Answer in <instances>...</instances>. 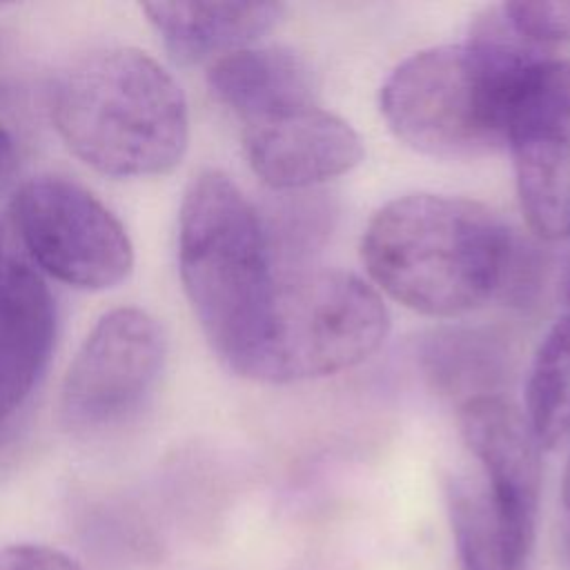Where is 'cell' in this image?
Returning a JSON list of instances; mask_svg holds the SVG:
<instances>
[{
    "label": "cell",
    "instance_id": "obj_1",
    "mask_svg": "<svg viewBox=\"0 0 570 570\" xmlns=\"http://www.w3.org/2000/svg\"><path fill=\"white\" fill-rule=\"evenodd\" d=\"M546 47L514 29L505 7L472 20L465 42L405 58L381 87V114L394 136L434 158H468L505 142L514 94Z\"/></svg>",
    "mask_w": 570,
    "mask_h": 570
},
{
    "label": "cell",
    "instance_id": "obj_2",
    "mask_svg": "<svg viewBox=\"0 0 570 570\" xmlns=\"http://www.w3.org/2000/svg\"><path fill=\"white\" fill-rule=\"evenodd\" d=\"M49 107L65 145L114 178L169 174L187 151L180 85L134 47L94 49L69 62L53 80Z\"/></svg>",
    "mask_w": 570,
    "mask_h": 570
},
{
    "label": "cell",
    "instance_id": "obj_3",
    "mask_svg": "<svg viewBox=\"0 0 570 570\" xmlns=\"http://www.w3.org/2000/svg\"><path fill=\"white\" fill-rule=\"evenodd\" d=\"M512 232L483 205L405 194L367 223L361 256L372 281L425 316H459L499 292Z\"/></svg>",
    "mask_w": 570,
    "mask_h": 570
},
{
    "label": "cell",
    "instance_id": "obj_4",
    "mask_svg": "<svg viewBox=\"0 0 570 570\" xmlns=\"http://www.w3.org/2000/svg\"><path fill=\"white\" fill-rule=\"evenodd\" d=\"M263 218L229 176L205 169L185 189L178 269L218 358L238 374L261 332L276 274Z\"/></svg>",
    "mask_w": 570,
    "mask_h": 570
},
{
    "label": "cell",
    "instance_id": "obj_5",
    "mask_svg": "<svg viewBox=\"0 0 570 570\" xmlns=\"http://www.w3.org/2000/svg\"><path fill=\"white\" fill-rule=\"evenodd\" d=\"M390 330L374 287L338 269H298L274 281L261 332L240 376L298 383L370 358Z\"/></svg>",
    "mask_w": 570,
    "mask_h": 570
},
{
    "label": "cell",
    "instance_id": "obj_6",
    "mask_svg": "<svg viewBox=\"0 0 570 570\" xmlns=\"http://www.w3.org/2000/svg\"><path fill=\"white\" fill-rule=\"evenodd\" d=\"M9 214L40 269L67 285L109 289L131 274L134 245L125 225L65 176L24 180L11 196Z\"/></svg>",
    "mask_w": 570,
    "mask_h": 570
},
{
    "label": "cell",
    "instance_id": "obj_7",
    "mask_svg": "<svg viewBox=\"0 0 570 570\" xmlns=\"http://www.w3.org/2000/svg\"><path fill=\"white\" fill-rule=\"evenodd\" d=\"M505 142L521 212L543 240L570 234V62L543 58L519 85Z\"/></svg>",
    "mask_w": 570,
    "mask_h": 570
},
{
    "label": "cell",
    "instance_id": "obj_8",
    "mask_svg": "<svg viewBox=\"0 0 570 570\" xmlns=\"http://www.w3.org/2000/svg\"><path fill=\"white\" fill-rule=\"evenodd\" d=\"M165 363V336L138 307L107 312L87 334L60 387V421L94 432L131 416L154 390Z\"/></svg>",
    "mask_w": 570,
    "mask_h": 570
},
{
    "label": "cell",
    "instance_id": "obj_9",
    "mask_svg": "<svg viewBox=\"0 0 570 570\" xmlns=\"http://www.w3.org/2000/svg\"><path fill=\"white\" fill-rule=\"evenodd\" d=\"M243 149L252 171L278 191L343 176L365 156L354 127L316 105L243 125Z\"/></svg>",
    "mask_w": 570,
    "mask_h": 570
},
{
    "label": "cell",
    "instance_id": "obj_10",
    "mask_svg": "<svg viewBox=\"0 0 570 570\" xmlns=\"http://www.w3.org/2000/svg\"><path fill=\"white\" fill-rule=\"evenodd\" d=\"M459 432L503 512L534 534L541 492V445L525 416L501 394L459 405Z\"/></svg>",
    "mask_w": 570,
    "mask_h": 570
},
{
    "label": "cell",
    "instance_id": "obj_11",
    "mask_svg": "<svg viewBox=\"0 0 570 570\" xmlns=\"http://www.w3.org/2000/svg\"><path fill=\"white\" fill-rule=\"evenodd\" d=\"M56 343V303L45 278L0 249V425L40 381Z\"/></svg>",
    "mask_w": 570,
    "mask_h": 570
},
{
    "label": "cell",
    "instance_id": "obj_12",
    "mask_svg": "<svg viewBox=\"0 0 570 570\" xmlns=\"http://www.w3.org/2000/svg\"><path fill=\"white\" fill-rule=\"evenodd\" d=\"M212 94L243 122L316 105V73L312 65L287 47H245L212 62L207 71Z\"/></svg>",
    "mask_w": 570,
    "mask_h": 570
},
{
    "label": "cell",
    "instance_id": "obj_13",
    "mask_svg": "<svg viewBox=\"0 0 570 570\" xmlns=\"http://www.w3.org/2000/svg\"><path fill=\"white\" fill-rule=\"evenodd\" d=\"M180 62L223 58L269 31L283 16L281 2H147L140 7Z\"/></svg>",
    "mask_w": 570,
    "mask_h": 570
},
{
    "label": "cell",
    "instance_id": "obj_14",
    "mask_svg": "<svg viewBox=\"0 0 570 570\" xmlns=\"http://www.w3.org/2000/svg\"><path fill=\"white\" fill-rule=\"evenodd\" d=\"M445 505L463 570H528L534 534L499 505L481 474H452Z\"/></svg>",
    "mask_w": 570,
    "mask_h": 570
},
{
    "label": "cell",
    "instance_id": "obj_15",
    "mask_svg": "<svg viewBox=\"0 0 570 570\" xmlns=\"http://www.w3.org/2000/svg\"><path fill=\"white\" fill-rule=\"evenodd\" d=\"M421 361L432 385L445 396H456L459 405L499 394L497 387L508 370V352L501 341L468 327H448L428 336Z\"/></svg>",
    "mask_w": 570,
    "mask_h": 570
},
{
    "label": "cell",
    "instance_id": "obj_16",
    "mask_svg": "<svg viewBox=\"0 0 570 570\" xmlns=\"http://www.w3.org/2000/svg\"><path fill=\"white\" fill-rule=\"evenodd\" d=\"M523 416L541 448L570 436V309L550 327L532 358Z\"/></svg>",
    "mask_w": 570,
    "mask_h": 570
},
{
    "label": "cell",
    "instance_id": "obj_17",
    "mask_svg": "<svg viewBox=\"0 0 570 570\" xmlns=\"http://www.w3.org/2000/svg\"><path fill=\"white\" fill-rule=\"evenodd\" d=\"M514 29L537 45L570 42V2H505Z\"/></svg>",
    "mask_w": 570,
    "mask_h": 570
},
{
    "label": "cell",
    "instance_id": "obj_18",
    "mask_svg": "<svg viewBox=\"0 0 570 570\" xmlns=\"http://www.w3.org/2000/svg\"><path fill=\"white\" fill-rule=\"evenodd\" d=\"M541 274L543 261L537 247L512 234L497 294L512 305H528L539 294Z\"/></svg>",
    "mask_w": 570,
    "mask_h": 570
},
{
    "label": "cell",
    "instance_id": "obj_19",
    "mask_svg": "<svg viewBox=\"0 0 570 570\" xmlns=\"http://www.w3.org/2000/svg\"><path fill=\"white\" fill-rule=\"evenodd\" d=\"M0 570H82L67 552L40 543L0 546Z\"/></svg>",
    "mask_w": 570,
    "mask_h": 570
},
{
    "label": "cell",
    "instance_id": "obj_20",
    "mask_svg": "<svg viewBox=\"0 0 570 570\" xmlns=\"http://www.w3.org/2000/svg\"><path fill=\"white\" fill-rule=\"evenodd\" d=\"M16 169V142L11 134L0 127V198L4 196Z\"/></svg>",
    "mask_w": 570,
    "mask_h": 570
},
{
    "label": "cell",
    "instance_id": "obj_21",
    "mask_svg": "<svg viewBox=\"0 0 570 570\" xmlns=\"http://www.w3.org/2000/svg\"><path fill=\"white\" fill-rule=\"evenodd\" d=\"M561 494H563V503L570 512V459H568V465H566V472H563V485H561Z\"/></svg>",
    "mask_w": 570,
    "mask_h": 570
},
{
    "label": "cell",
    "instance_id": "obj_22",
    "mask_svg": "<svg viewBox=\"0 0 570 570\" xmlns=\"http://www.w3.org/2000/svg\"><path fill=\"white\" fill-rule=\"evenodd\" d=\"M566 285H568V301H570V254H568V278H566Z\"/></svg>",
    "mask_w": 570,
    "mask_h": 570
},
{
    "label": "cell",
    "instance_id": "obj_23",
    "mask_svg": "<svg viewBox=\"0 0 570 570\" xmlns=\"http://www.w3.org/2000/svg\"><path fill=\"white\" fill-rule=\"evenodd\" d=\"M568 561H570V541H568Z\"/></svg>",
    "mask_w": 570,
    "mask_h": 570
}]
</instances>
